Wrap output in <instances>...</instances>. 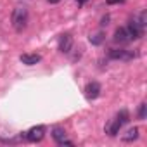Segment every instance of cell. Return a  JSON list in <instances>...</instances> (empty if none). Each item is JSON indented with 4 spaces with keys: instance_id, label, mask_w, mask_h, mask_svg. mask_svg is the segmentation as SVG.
Here are the masks:
<instances>
[{
    "instance_id": "18",
    "label": "cell",
    "mask_w": 147,
    "mask_h": 147,
    "mask_svg": "<svg viewBox=\"0 0 147 147\" xmlns=\"http://www.w3.org/2000/svg\"><path fill=\"white\" fill-rule=\"evenodd\" d=\"M76 2H78V4H85V2H87V0H76Z\"/></svg>"
},
{
    "instance_id": "7",
    "label": "cell",
    "mask_w": 147,
    "mask_h": 147,
    "mask_svg": "<svg viewBox=\"0 0 147 147\" xmlns=\"http://www.w3.org/2000/svg\"><path fill=\"white\" fill-rule=\"evenodd\" d=\"M40 61H42V57H40L38 54H23V55H21V62L26 64V66H35V64H38Z\"/></svg>"
},
{
    "instance_id": "14",
    "label": "cell",
    "mask_w": 147,
    "mask_h": 147,
    "mask_svg": "<svg viewBox=\"0 0 147 147\" xmlns=\"http://www.w3.org/2000/svg\"><path fill=\"white\" fill-rule=\"evenodd\" d=\"M145 116H147V104L142 102L138 107V119H145Z\"/></svg>"
},
{
    "instance_id": "12",
    "label": "cell",
    "mask_w": 147,
    "mask_h": 147,
    "mask_svg": "<svg viewBox=\"0 0 147 147\" xmlns=\"http://www.w3.org/2000/svg\"><path fill=\"white\" fill-rule=\"evenodd\" d=\"M116 119L121 123V125H125V123H128L130 121V114H128V111L126 109H121L119 113H118V116H116Z\"/></svg>"
},
{
    "instance_id": "5",
    "label": "cell",
    "mask_w": 147,
    "mask_h": 147,
    "mask_svg": "<svg viewBox=\"0 0 147 147\" xmlns=\"http://www.w3.org/2000/svg\"><path fill=\"white\" fill-rule=\"evenodd\" d=\"M99 95H100V85H99L97 82L87 83V87H85V97L90 99V100H94V99H97Z\"/></svg>"
},
{
    "instance_id": "4",
    "label": "cell",
    "mask_w": 147,
    "mask_h": 147,
    "mask_svg": "<svg viewBox=\"0 0 147 147\" xmlns=\"http://www.w3.org/2000/svg\"><path fill=\"white\" fill-rule=\"evenodd\" d=\"M52 137H54V140H55L59 145H69V147L73 145V142L66 138V131H64V128H61V126H54V128H52Z\"/></svg>"
},
{
    "instance_id": "8",
    "label": "cell",
    "mask_w": 147,
    "mask_h": 147,
    "mask_svg": "<svg viewBox=\"0 0 147 147\" xmlns=\"http://www.w3.org/2000/svg\"><path fill=\"white\" fill-rule=\"evenodd\" d=\"M114 42L116 43H128L130 42V36L126 33V28H118L114 31Z\"/></svg>"
},
{
    "instance_id": "9",
    "label": "cell",
    "mask_w": 147,
    "mask_h": 147,
    "mask_svg": "<svg viewBox=\"0 0 147 147\" xmlns=\"http://www.w3.org/2000/svg\"><path fill=\"white\" fill-rule=\"evenodd\" d=\"M109 57L111 59H123V61H128V59H131L133 57V54H130V52H126V50H118V49H113L111 52H109Z\"/></svg>"
},
{
    "instance_id": "15",
    "label": "cell",
    "mask_w": 147,
    "mask_h": 147,
    "mask_svg": "<svg viewBox=\"0 0 147 147\" xmlns=\"http://www.w3.org/2000/svg\"><path fill=\"white\" fill-rule=\"evenodd\" d=\"M145 18H147V14H145V12H140V16H138V19H137V21H138V24H140L142 28H145V24H147V23H145V21H147Z\"/></svg>"
},
{
    "instance_id": "10",
    "label": "cell",
    "mask_w": 147,
    "mask_h": 147,
    "mask_svg": "<svg viewBox=\"0 0 147 147\" xmlns=\"http://www.w3.org/2000/svg\"><path fill=\"white\" fill-rule=\"evenodd\" d=\"M121 123L118 121V119H111L107 125H106V133H109L111 137H114V135H118V131L121 130Z\"/></svg>"
},
{
    "instance_id": "1",
    "label": "cell",
    "mask_w": 147,
    "mask_h": 147,
    "mask_svg": "<svg viewBox=\"0 0 147 147\" xmlns=\"http://www.w3.org/2000/svg\"><path fill=\"white\" fill-rule=\"evenodd\" d=\"M28 19H30V16H28V9L26 7H16L14 11H12V18H11V21H12V26H14V30L18 31V33H23L24 30H26V26H28Z\"/></svg>"
},
{
    "instance_id": "16",
    "label": "cell",
    "mask_w": 147,
    "mask_h": 147,
    "mask_svg": "<svg viewBox=\"0 0 147 147\" xmlns=\"http://www.w3.org/2000/svg\"><path fill=\"white\" fill-rule=\"evenodd\" d=\"M107 21H109V16H104V18H102V21H100V24H102V26H106V24H107Z\"/></svg>"
},
{
    "instance_id": "11",
    "label": "cell",
    "mask_w": 147,
    "mask_h": 147,
    "mask_svg": "<svg viewBox=\"0 0 147 147\" xmlns=\"http://www.w3.org/2000/svg\"><path fill=\"white\" fill-rule=\"evenodd\" d=\"M137 138H138V128H135V126L130 128V130L123 135V140H125V142H133V140H137Z\"/></svg>"
},
{
    "instance_id": "13",
    "label": "cell",
    "mask_w": 147,
    "mask_h": 147,
    "mask_svg": "<svg viewBox=\"0 0 147 147\" xmlns=\"http://www.w3.org/2000/svg\"><path fill=\"white\" fill-rule=\"evenodd\" d=\"M90 42H92L94 45H100V43L104 42V35H102V33H97V35L90 36Z\"/></svg>"
},
{
    "instance_id": "3",
    "label": "cell",
    "mask_w": 147,
    "mask_h": 147,
    "mask_svg": "<svg viewBox=\"0 0 147 147\" xmlns=\"http://www.w3.org/2000/svg\"><path fill=\"white\" fill-rule=\"evenodd\" d=\"M43 135H45V126H42V125L33 126V128H30V130L26 131V138H28L30 142H40V140L43 138Z\"/></svg>"
},
{
    "instance_id": "6",
    "label": "cell",
    "mask_w": 147,
    "mask_h": 147,
    "mask_svg": "<svg viewBox=\"0 0 147 147\" xmlns=\"http://www.w3.org/2000/svg\"><path fill=\"white\" fill-rule=\"evenodd\" d=\"M71 49H73V36L69 33H66V35H62L59 38V50L62 54H69Z\"/></svg>"
},
{
    "instance_id": "17",
    "label": "cell",
    "mask_w": 147,
    "mask_h": 147,
    "mask_svg": "<svg viewBox=\"0 0 147 147\" xmlns=\"http://www.w3.org/2000/svg\"><path fill=\"white\" fill-rule=\"evenodd\" d=\"M49 2H50V4H59L61 0H49Z\"/></svg>"
},
{
    "instance_id": "2",
    "label": "cell",
    "mask_w": 147,
    "mask_h": 147,
    "mask_svg": "<svg viewBox=\"0 0 147 147\" xmlns=\"http://www.w3.org/2000/svg\"><path fill=\"white\" fill-rule=\"evenodd\" d=\"M126 33H128L130 40H138V38L144 35V28L138 24L137 19H131V21L128 23V26H126Z\"/></svg>"
}]
</instances>
